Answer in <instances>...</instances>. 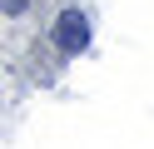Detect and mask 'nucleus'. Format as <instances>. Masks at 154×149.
I'll use <instances>...</instances> for the list:
<instances>
[{
	"instance_id": "nucleus-1",
	"label": "nucleus",
	"mask_w": 154,
	"mask_h": 149,
	"mask_svg": "<svg viewBox=\"0 0 154 149\" xmlns=\"http://www.w3.org/2000/svg\"><path fill=\"white\" fill-rule=\"evenodd\" d=\"M55 45H60L65 55H80V50L90 45V20H85L80 10H65V15L55 20Z\"/></svg>"
}]
</instances>
